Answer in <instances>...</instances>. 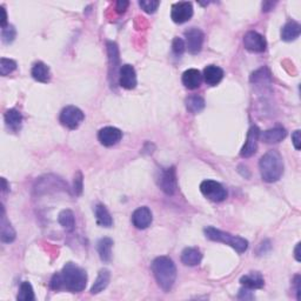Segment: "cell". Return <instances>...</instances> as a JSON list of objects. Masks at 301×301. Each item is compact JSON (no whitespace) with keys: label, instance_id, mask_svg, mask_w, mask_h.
<instances>
[{"label":"cell","instance_id":"cell-44","mask_svg":"<svg viewBox=\"0 0 301 301\" xmlns=\"http://www.w3.org/2000/svg\"><path fill=\"white\" fill-rule=\"evenodd\" d=\"M2 182H3V193H6L7 190H9V186H7V182H6V179L5 178H2Z\"/></svg>","mask_w":301,"mask_h":301},{"label":"cell","instance_id":"cell-39","mask_svg":"<svg viewBox=\"0 0 301 301\" xmlns=\"http://www.w3.org/2000/svg\"><path fill=\"white\" fill-rule=\"evenodd\" d=\"M129 5V3L126 2V0H119V2H117V5H116V10L118 13H124L125 11L127 10V7Z\"/></svg>","mask_w":301,"mask_h":301},{"label":"cell","instance_id":"cell-2","mask_svg":"<svg viewBox=\"0 0 301 301\" xmlns=\"http://www.w3.org/2000/svg\"><path fill=\"white\" fill-rule=\"evenodd\" d=\"M152 272L163 292H170L177 279V267L172 259L158 257L152 262Z\"/></svg>","mask_w":301,"mask_h":301},{"label":"cell","instance_id":"cell-1","mask_svg":"<svg viewBox=\"0 0 301 301\" xmlns=\"http://www.w3.org/2000/svg\"><path fill=\"white\" fill-rule=\"evenodd\" d=\"M87 285L86 270L79 267L73 262H67L62 272L56 273L52 277L49 287L54 291H68L71 293H80L85 289Z\"/></svg>","mask_w":301,"mask_h":301},{"label":"cell","instance_id":"cell-27","mask_svg":"<svg viewBox=\"0 0 301 301\" xmlns=\"http://www.w3.org/2000/svg\"><path fill=\"white\" fill-rule=\"evenodd\" d=\"M94 214H95V219H97V224L99 226L111 227L113 225L112 216L110 214L108 209L106 208L104 205L98 204L97 206L94 207Z\"/></svg>","mask_w":301,"mask_h":301},{"label":"cell","instance_id":"cell-34","mask_svg":"<svg viewBox=\"0 0 301 301\" xmlns=\"http://www.w3.org/2000/svg\"><path fill=\"white\" fill-rule=\"evenodd\" d=\"M159 5L160 2L158 0H142V2H139V6L148 14L154 13L158 10Z\"/></svg>","mask_w":301,"mask_h":301},{"label":"cell","instance_id":"cell-17","mask_svg":"<svg viewBox=\"0 0 301 301\" xmlns=\"http://www.w3.org/2000/svg\"><path fill=\"white\" fill-rule=\"evenodd\" d=\"M201 81H203V75H201L199 70L189 68L182 73V84H184L186 89L197 90L201 85Z\"/></svg>","mask_w":301,"mask_h":301},{"label":"cell","instance_id":"cell-10","mask_svg":"<svg viewBox=\"0 0 301 301\" xmlns=\"http://www.w3.org/2000/svg\"><path fill=\"white\" fill-rule=\"evenodd\" d=\"M243 46L247 51L253 53H262L267 47V43L264 36L255 31H250L243 37Z\"/></svg>","mask_w":301,"mask_h":301},{"label":"cell","instance_id":"cell-9","mask_svg":"<svg viewBox=\"0 0 301 301\" xmlns=\"http://www.w3.org/2000/svg\"><path fill=\"white\" fill-rule=\"evenodd\" d=\"M186 38V48L188 49L190 54H198L203 48L204 44V33L201 30L197 28H190L187 31H185Z\"/></svg>","mask_w":301,"mask_h":301},{"label":"cell","instance_id":"cell-40","mask_svg":"<svg viewBox=\"0 0 301 301\" xmlns=\"http://www.w3.org/2000/svg\"><path fill=\"white\" fill-rule=\"evenodd\" d=\"M294 284H295V289H296V299L300 300L301 299V287H300V276H296L294 278Z\"/></svg>","mask_w":301,"mask_h":301},{"label":"cell","instance_id":"cell-6","mask_svg":"<svg viewBox=\"0 0 301 301\" xmlns=\"http://www.w3.org/2000/svg\"><path fill=\"white\" fill-rule=\"evenodd\" d=\"M200 190L208 200L222 203L227 198V190L222 184L214 180H205L200 184Z\"/></svg>","mask_w":301,"mask_h":301},{"label":"cell","instance_id":"cell-41","mask_svg":"<svg viewBox=\"0 0 301 301\" xmlns=\"http://www.w3.org/2000/svg\"><path fill=\"white\" fill-rule=\"evenodd\" d=\"M0 10H2V13H3V19H2V29L5 28L9 24H7V13H6V10L5 7L2 6L0 7Z\"/></svg>","mask_w":301,"mask_h":301},{"label":"cell","instance_id":"cell-30","mask_svg":"<svg viewBox=\"0 0 301 301\" xmlns=\"http://www.w3.org/2000/svg\"><path fill=\"white\" fill-rule=\"evenodd\" d=\"M19 301H32L34 300V292L32 285L29 283V281H24L20 285V288H19V294L17 296Z\"/></svg>","mask_w":301,"mask_h":301},{"label":"cell","instance_id":"cell-31","mask_svg":"<svg viewBox=\"0 0 301 301\" xmlns=\"http://www.w3.org/2000/svg\"><path fill=\"white\" fill-rule=\"evenodd\" d=\"M16 68L17 63L14 62V60L7 58H2V60H0V74H2L3 77H6V75L12 73Z\"/></svg>","mask_w":301,"mask_h":301},{"label":"cell","instance_id":"cell-25","mask_svg":"<svg viewBox=\"0 0 301 301\" xmlns=\"http://www.w3.org/2000/svg\"><path fill=\"white\" fill-rule=\"evenodd\" d=\"M5 123L6 126L9 127L11 131L18 132L21 127L22 123V116L21 113L16 108H11L5 113Z\"/></svg>","mask_w":301,"mask_h":301},{"label":"cell","instance_id":"cell-38","mask_svg":"<svg viewBox=\"0 0 301 301\" xmlns=\"http://www.w3.org/2000/svg\"><path fill=\"white\" fill-rule=\"evenodd\" d=\"M238 298L239 299H253L254 295L252 294V292H251V289L243 287L239 291Z\"/></svg>","mask_w":301,"mask_h":301},{"label":"cell","instance_id":"cell-35","mask_svg":"<svg viewBox=\"0 0 301 301\" xmlns=\"http://www.w3.org/2000/svg\"><path fill=\"white\" fill-rule=\"evenodd\" d=\"M186 49V45H185V41L181 39V38H174L173 39V43H172V51L173 53L177 57H181L184 54Z\"/></svg>","mask_w":301,"mask_h":301},{"label":"cell","instance_id":"cell-5","mask_svg":"<svg viewBox=\"0 0 301 301\" xmlns=\"http://www.w3.org/2000/svg\"><path fill=\"white\" fill-rule=\"evenodd\" d=\"M158 186L163 193L167 196H173L177 192V171L175 167H169V169H163L160 171L159 177L157 179Z\"/></svg>","mask_w":301,"mask_h":301},{"label":"cell","instance_id":"cell-42","mask_svg":"<svg viewBox=\"0 0 301 301\" xmlns=\"http://www.w3.org/2000/svg\"><path fill=\"white\" fill-rule=\"evenodd\" d=\"M300 246H301V243L299 242L298 245H296V247H295V251H294V255H295V259H296V261H301V258H300Z\"/></svg>","mask_w":301,"mask_h":301},{"label":"cell","instance_id":"cell-37","mask_svg":"<svg viewBox=\"0 0 301 301\" xmlns=\"http://www.w3.org/2000/svg\"><path fill=\"white\" fill-rule=\"evenodd\" d=\"M292 142L294 145L295 150H300L301 147V136H300V129H296V131L292 134Z\"/></svg>","mask_w":301,"mask_h":301},{"label":"cell","instance_id":"cell-16","mask_svg":"<svg viewBox=\"0 0 301 301\" xmlns=\"http://www.w3.org/2000/svg\"><path fill=\"white\" fill-rule=\"evenodd\" d=\"M287 132L283 127H274L267 129L265 132H260V136L259 139H261L265 144H278L286 138Z\"/></svg>","mask_w":301,"mask_h":301},{"label":"cell","instance_id":"cell-19","mask_svg":"<svg viewBox=\"0 0 301 301\" xmlns=\"http://www.w3.org/2000/svg\"><path fill=\"white\" fill-rule=\"evenodd\" d=\"M240 284H241L243 287L249 288L252 291V289H260L264 287L265 280L264 278H262L261 273L251 272L249 274H246V276L241 277V279H240Z\"/></svg>","mask_w":301,"mask_h":301},{"label":"cell","instance_id":"cell-29","mask_svg":"<svg viewBox=\"0 0 301 301\" xmlns=\"http://www.w3.org/2000/svg\"><path fill=\"white\" fill-rule=\"evenodd\" d=\"M58 222L66 231L72 232L74 230L75 218L71 209H64V211L60 212L58 215Z\"/></svg>","mask_w":301,"mask_h":301},{"label":"cell","instance_id":"cell-13","mask_svg":"<svg viewBox=\"0 0 301 301\" xmlns=\"http://www.w3.org/2000/svg\"><path fill=\"white\" fill-rule=\"evenodd\" d=\"M123 138V132L119 128L107 126L101 128L98 133V139L101 145L106 147H111L113 145H117Z\"/></svg>","mask_w":301,"mask_h":301},{"label":"cell","instance_id":"cell-22","mask_svg":"<svg viewBox=\"0 0 301 301\" xmlns=\"http://www.w3.org/2000/svg\"><path fill=\"white\" fill-rule=\"evenodd\" d=\"M31 74L34 80L43 84H47L51 80V72H49L48 66L41 62H38L33 65Z\"/></svg>","mask_w":301,"mask_h":301},{"label":"cell","instance_id":"cell-15","mask_svg":"<svg viewBox=\"0 0 301 301\" xmlns=\"http://www.w3.org/2000/svg\"><path fill=\"white\" fill-rule=\"evenodd\" d=\"M152 220L153 218H152L151 209L146 206L136 208L132 214V223L138 230L147 228L152 224Z\"/></svg>","mask_w":301,"mask_h":301},{"label":"cell","instance_id":"cell-20","mask_svg":"<svg viewBox=\"0 0 301 301\" xmlns=\"http://www.w3.org/2000/svg\"><path fill=\"white\" fill-rule=\"evenodd\" d=\"M201 260H203V254L196 247H187L182 251L181 253V262L185 266H189V267H193V266L199 265Z\"/></svg>","mask_w":301,"mask_h":301},{"label":"cell","instance_id":"cell-21","mask_svg":"<svg viewBox=\"0 0 301 301\" xmlns=\"http://www.w3.org/2000/svg\"><path fill=\"white\" fill-rule=\"evenodd\" d=\"M301 33V26L299 22L294 20H289L281 29V39L284 41H293L299 38Z\"/></svg>","mask_w":301,"mask_h":301},{"label":"cell","instance_id":"cell-24","mask_svg":"<svg viewBox=\"0 0 301 301\" xmlns=\"http://www.w3.org/2000/svg\"><path fill=\"white\" fill-rule=\"evenodd\" d=\"M112 247H113V240L110 238H102L97 243V250L100 257L101 261L110 262L112 258Z\"/></svg>","mask_w":301,"mask_h":301},{"label":"cell","instance_id":"cell-23","mask_svg":"<svg viewBox=\"0 0 301 301\" xmlns=\"http://www.w3.org/2000/svg\"><path fill=\"white\" fill-rule=\"evenodd\" d=\"M110 279H111V273H110L108 269L102 268L99 270L97 280L94 281L92 288H91V293L92 294H98V293L104 291L110 284Z\"/></svg>","mask_w":301,"mask_h":301},{"label":"cell","instance_id":"cell-28","mask_svg":"<svg viewBox=\"0 0 301 301\" xmlns=\"http://www.w3.org/2000/svg\"><path fill=\"white\" fill-rule=\"evenodd\" d=\"M185 105L188 112L197 114L205 108V100L200 95H189L188 98H186Z\"/></svg>","mask_w":301,"mask_h":301},{"label":"cell","instance_id":"cell-12","mask_svg":"<svg viewBox=\"0 0 301 301\" xmlns=\"http://www.w3.org/2000/svg\"><path fill=\"white\" fill-rule=\"evenodd\" d=\"M119 85L125 90H134L136 87V73L132 65L125 64L119 70Z\"/></svg>","mask_w":301,"mask_h":301},{"label":"cell","instance_id":"cell-32","mask_svg":"<svg viewBox=\"0 0 301 301\" xmlns=\"http://www.w3.org/2000/svg\"><path fill=\"white\" fill-rule=\"evenodd\" d=\"M266 80H267L268 83H270V73L268 68L266 67L260 68V70L254 72V73L251 75V83L259 84V83H265Z\"/></svg>","mask_w":301,"mask_h":301},{"label":"cell","instance_id":"cell-4","mask_svg":"<svg viewBox=\"0 0 301 301\" xmlns=\"http://www.w3.org/2000/svg\"><path fill=\"white\" fill-rule=\"evenodd\" d=\"M204 232L207 239L212 240V241L226 243V245L231 246L232 249L237 251L238 253L246 252L247 249H249V241L241 237H238V235H232L227 233V232L216 230L214 227H206Z\"/></svg>","mask_w":301,"mask_h":301},{"label":"cell","instance_id":"cell-18","mask_svg":"<svg viewBox=\"0 0 301 301\" xmlns=\"http://www.w3.org/2000/svg\"><path fill=\"white\" fill-rule=\"evenodd\" d=\"M203 77L207 85L216 86L224 78V71L215 65H208L207 67H205Z\"/></svg>","mask_w":301,"mask_h":301},{"label":"cell","instance_id":"cell-36","mask_svg":"<svg viewBox=\"0 0 301 301\" xmlns=\"http://www.w3.org/2000/svg\"><path fill=\"white\" fill-rule=\"evenodd\" d=\"M73 192L75 196H80L83 193V174L81 172H78L74 177L73 181Z\"/></svg>","mask_w":301,"mask_h":301},{"label":"cell","instance_id":"cell-14","mask_svg":"<svg viewBox=\"0 0 301 301\" xmlns=\"http://www.w3.org/2000/svg\"><path fill=\"white\" fill-rule=\"evenodd\" d=\"M107 53L110 62V80L114 83V77H119V49L116 43L108 41L107 43Z\"/></svg>","mask_w":301,"mask_h":301},{"label":"cell","instance_id":"cell-3","mask_svg":"<svg viewBox=\"0 0 301 301\" xmlns=\"http://www.w3.org/2000/svg\"><path fill=\"white\" fill-rule=\"evenodd\" d=\"M262 180L266 182H276L284 173V160L278 151H268L259 161Z\"/></svg>","mask_w":301,"mask_h":301},{"label":"cell","instance_id":"cell-33","mask_svg":"<svg viewBox=\"0 0 301 301\" xmlns=\"http://www.w3.org/2000/svg\"><path fill=\"white\" fill-rule=\"evenodd\" d=\"M17 36V31L14 29L13 25H7L5 28L2 29V40L3 43L5 44H11L13 43L14 39H16Z\"/></svg>","mask_w":301,"mask_h":301},{"label":"cell","instance_id":"cell-8","mask_svg":"<svg viewBox=\"0 0 301 301\" xmlns=\"http://www.w3.org/2000/svg\"><path fill=\"white\" fill-rule=\"evenodd\" d=\"M193 17L192 3L179 2L172 5L171 9V18L175 24H184Z\"/></svg>","mask_w":301,"mask_h":301},{"label":"cell","instance_id":"cell-26","mask_svg":"<svg viewBox=\"0 0 301 301\" xmlns=\"http://www.w3.org/2000/svg\"><path fill=\"white\" fill-rule=\"evenodd\" d=\"M3 214H2V234H0V238H2V241L5 243L13 242L16 240V231L13 230V227L11 226V224L7 222L5 216V208H2Z\"/></svg>","mask_w":301,"mask_h":301},{"label":"cell","instance_id":"cell-43","mask_svg":"<svg viewBox=\"0 0 301 301\" xmlns=\"http://www.w3.org/2000/svg\"><path fill=\"white\" fill-rule=\"evenodd\" d=\"M274 5L273 3H264L262 4V11H265V12H267L270 9H272V6Z\"/></svg>","mask_w":301,"mask_h":301},{"label":"cell","instance_id":"cell-7","mask_svg":"<svg viewBox=\"0 0 301 301\" xmlns=\"http://www.w3.org/2000/svg\"><path fill=\"white\" fill-rule=\"evenodd\" d=\"M84 119H85V116L83 111L75 106H66L59 117L60 123L70 129L78 128Z\"/></svg>","mask_w":301,"mask_h":301},{"label":"cell","instance_id":"cell-11","mask_svg":"<svg viewBox=\"0 0 301 301\" xmlns=\"http://www.w3.org/2000/svg\"><path fill=\"white\" fill-rule=\"evenodd\" d=\"M259 136H260V129L257 126L251 127L249 133H247L245 145H243L241 152H240V155H241L242 158H250L257 153Z\"/></svg>","mask_w":301,"mask_h":301}]
</instances>
